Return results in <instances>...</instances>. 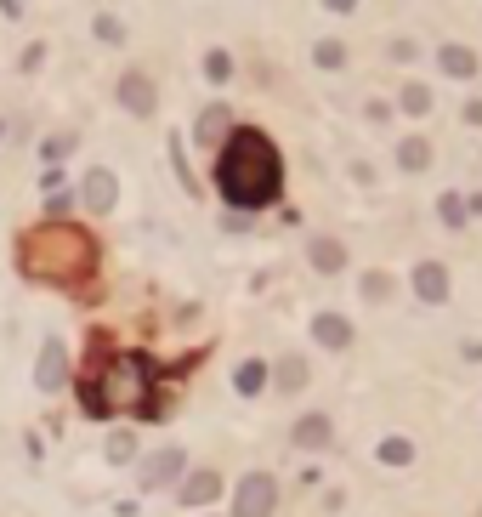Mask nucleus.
Masks as SVG:
<instances>
[{"mask_svg": "<svg viewBox=\"0 0 482 517\" xmlns=\"http://www.w3.org/2000/svg\"><path fill=\"white\" fill-rule=\"evenodd\" d=\"M216 182H222V199L233 211H267L284 194V154L273 148L267 131L239 125V131H227L222 154H216Z\"/></svg>", "mask_w": 482, "mask_h": 517, "instance_id": "obj_1", "label": "nucleus"}, {"mask_svg": "<svg viewBox=\"0 0 482 517\" xmlns=\"http://www.w3.org/2000/svg\"><path fill=\"white\" fill-rule=\"evenodd\" d=\"M80 398H86V415L108 421V415H165V404L154 398V364L137 353H120L97 364V370L80 381Z\"/></svg>", "mask_w": 482, "mask_h": 517, "instance_id": "obj_2", "label": "nucleus"}, {"mask_svg": "<svg viewBox=\"0 0 482 517\" xmlns=\"http://www.w3.org/2000/svg\"><path fill=\"white\" fill-rule=\"evenodd\" d=\"M18 268L29 279H46V285H80L86 273H97V239L86 228H69V222L29 228L18 245Z\"/></svg>", "mask_w": 482, "mask_h": 517, "instance_id": "obj_3", "label": "nucleus"}, {"mask_svg": "<svg viewBox=\"0 0 482 517\" xmlns=\"http://www.w3.org/2000/svg\"><path fill=\"white\" fill-rule=\"evenodd\" d=\"M273 506H278V478H267V472H250L233 489V517H273Z\"/></svg>", "mask_w": 482, "mask_h": 517, "instance_id": "obj_4", "label": "nucleus"}, {"mask_svg": "<svg viewBox=\"0 0 482 517\" xmlns=\"http://www.w3.org/2000/svg\"><path fill=\"white\" fill-rule=\"evenodd\" d=\"M35 387L40 393H63V387H69V353H63V341H46V347H40Z\"/></svg>", "mask_w": 482, "mask_h": 517, "instance_id": "obj_5", "label": "nucleus"}, {"mask_svg": "<svg viewBox=\"0 0 482 517\" xmlns=\"http://www.w3.org/2000/svg\"><path fill=\"white\" fill-rule=\"evenodd\" d=\"M182 466H188V455H182V449H159L154 461H148V466H142V472H137L142 495H154V489H165V483H171L176 472H182Z\"/></svg>", "mask_w": 482, "mask_h": 517, "instance_id": "obj_6", "label": "nucleus"}, {"mask_svg": "<svg viewBox=\"0 0 482 517\" xmlns=\"http://www.w3.org/2000/svg\"><path fill=\"white\" fill-rule=\"evenodd\" d=\"M409 285H414V296H420V302H431V307L448 302V268H443V262H420Z\"/></svg>", "mask_w": 482, "mask_h": 517, "instance_id": "obj_7", "label": "nucleus"}, {"mask_svg": "<svg viewBox=\"0 0 482 517\" xmlns=\"http://www.w3.org/2000/svg\"><path fill=\"white\" fill-rule=\"evenodd\" d=\"M176 495H182V506H210V500L222 495V478H216L210 466H199V472H188V478H182V489H176Z\"/></svg>", "mask_w": 482, "mask_h": 517, "instance_id": "obj_8", "label": "nucleus"}, {"mask_svg": "<svg viewBox=\"0 0 482 517\" xmlns=\"http://www.w3.org/2000/svg\"><path fill=\"white\" fill-rule=\"evenodd\" d=\"M120 103L131 108V114H154V80H148V74H125V80H120Z\"/></svg>", "mask_w": 482, "mask_h": 517, "instance_id": "obj_9", "label": "nucleus"}, {"mask_svg": "<svg viewBox=\"0 0 482 517\" xmlns=\"http://www.w3.org/2000/svg\"><path fill=\"white\" fill-rule=\"evenodd\" d=\"M86 205L91 211H114V171H86Z\"/></svg>", "mask_w": 482, "mask_h": 517, "instance_id": "obj_10", "label": "nucleus"}, {"mask_svg": "<svg viewBox=\"0 0 482 517\" xmlns=\"http://www.w3.org/2000/svg\"><path fill=\"white\" fill-rule=\"evenodd\" d=\"M312 341H318V347H335V353H341L346 341H352V324H346L341 313H324V319L312 324Z\"/></svg>", "mask_w": 482, "mask_h": 517, "instance_id": "obj_11", "label": "nucleus"}, {"mask_svg": "<svg viewBox=\"0 0 482 517\" xmlns=\"http://www.w3.org/2000/svg\"><path fill=\"white\" fill-rule=\"evenodd\" d=\"M307 256H312V268H318V273H341L346 268V245H341V239H312Z\"/></svg>", "mask_w": 482, "mask_h": 517, "instance_id": "obj_12", "label": "nucleus"}, {"mask_svg": "<svg viewBox=\"0 0 482 517\" xmlns=\"http://www.w3.org/2000/svg\"><path fill=\"white\" fill-rule=\"evenodd\" d=\"M295 444H301V449H324L329 444V415H301V421H295Z\"/></svg>", "mask_w": 482, "mask_h": 517, "instance_id": "obj_13", "label": "nucleus"}, {"mask_svg": "<svg viewBox=\"0 0 482 517\" xmlns=\"http://www.w3.org/2000/svg\"><path fill=\"white\" fill-rule=\"evenodd\" d=\"M233 387H239L244 398H256L261 387H267V364H261V358H244L239 370H233Z\"/></svg>", "mask_w": 482, "mask_h": 517, "instance_id": "obj_14", "label": "nucleus"}, {"mask_svg": "<svg viewBox=\"0 0 482 517\" xmlns=\"http://www.w3.org/2000/svg\"><path fill=\"white\" fill-rule=\"evenodd\" d=\"M397 165H403V171H426V165H431V148H426V137H409V143L397 148Z\"/></svg>", "mask_w": 482, "mask_h": 517, "instance_id": "obj_15", "label": "nucleus"}, {"mask_svg": "<svg viewBox=\"0 0 482 517\" xmlns=\"http://www.w3.org/2000/svg\"><path fill=\"white\" fill-rule=\"evenodd\" d=\"M301 387H307V364H301V358H284V364H278V393H301Z\"/></svg>", "mask_w": 482, "mask_h": 517, "instance_id": "obj_16", "label": "nucleus"}, {"mask_svg": "<svg viewBox=\"0 0 482 517\" xmlns=\"http://www.w3.org/2000/svg\"><path fill=\"white\" fill-rule=\"evenodd\" d=\"M91 35L108 40V46H125V23L114 18V12H97V18H91Z\"/></svg>", "mask_w": 482, "mask_h": 517, "instance_id": "obj_17", "label": "nucleus"}, {"mask_svg": "<svg viewBox=\"0 0 482 517\" xmlns=\"http://www.w3.org/2000/svg\"><path fill=\"white\" fill-rule=\"evenodd\" d=\"M443 69L460 74V80H471V74H477V57L465 52V46H443Z\"/></svg>", "mask_w": 482, "mask_h": 517, "instance_id": "obj_18", "label": "nucleus"}, {"mask_svg": "<svg viewBox=\"0 0 482 517\" xmlns=\"http://www.w3.org/2000/svg\"><path fill=\"white\" fill-rule=\"evenodd\" d=\"M397 108H403V114H426V108H431V91H426V86H403V91H397Z\"/></svg>", "mask_w": 482, "mask_h": 517, "instance_id": "obj_19", "label": "nucleus"}, {"mask_svg": "<svg viewBox=\"0 0 482 517\" xmlns=\"http://www.w3.org/2000/svg\"><path fill=\"white\" fill-rule=\"evenodd\" d=\"M380 461H386V466H409L414 444H409V438H386V444H380Z\"/></svg>", "mask_w": 482, "mask_h": 517, "instance_id": "obj_20", "label": "nucleus"}, {"mask_svg": "<svg viewBox=\"0 0 482 517\" xmlns=\"http://www.w3.org/2000/svg\"><path fill=\"white\" fill-rule=\"evenodd\" d=\"M437 216H443V228L460 233V228H465V205H460V194H443V199H437Z\"/></svg>", "mask_w": 482, "mask_h": 517, "instance_id": "obj_21", "label": "nucleus"}, {"mask_svg": "<svg viewBox=\"0 0 482 517\" xmlns=\"http://www.w3.org/2000/svg\"><path fill=\"white\" fill-rule=\"evenodd\" d=\"M222 131H227V108H205V120H199V137H205V143H222Z\"/></svg>", "mask_w": 482, "mask_h": 517, "instance_id": "obj_22", "label": "nucleus"}, {"mask_svg": "<svg viewBox=\"0 0 482 517\" xmlns=\"http://www.w3.org/2000/svg\"><path fill=\"white\" fill-rule=\"evenodd\" d=\"M205 74L216 80V86H222L227 74H233V57H227V52H210V57H205Z\"/></svg>", "mask_w": 482, "mask_h": 517, "instance_id": "obj_23", "label": "nucleus"}, {"mask_svg": "<svg viewBox=\"0 0 482 517\" xmlns=\"http://www.w3.org/2000/svg\"><path fill=\"white\" fill-rule=\"evenodd\" d=\"M312 57H318V69H341V63H346V52L335 46V40H324V46H318Z\"/></svg>", "mask_w": 482, "mask_h": 517, "instance_id": "obj_24", "label": "nucleus"}, {"mask_svg": "<svg viewBox=\"0 0 482 517\" xmlns=\"http://www.w3.org/2000/svg\"><path fill=\"white\" fill-rule=\"evenodd\" d=\"M363 296H369V302H386V296H392V279H386V273L363 279Z\"/></svg>", "mask_w": 482, "mask_h": 517, "instance_id": "obj_25", "label": "nucleus"}, {"mask_svg": "<svg viewBox=\"0 0 482 517\" xmlns=\"http://www.w3.org/2000/svg\"><path fill=\"white\" fill-rule=\"evenodd\" d=\"M108 461H131V432H114V438H108Z\"/></svg>", "mask_w": 482, "mask_h": 517, "instance_id": "obj_26", "label": "nucleus"}]
</instances>
